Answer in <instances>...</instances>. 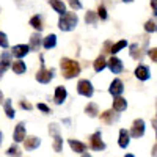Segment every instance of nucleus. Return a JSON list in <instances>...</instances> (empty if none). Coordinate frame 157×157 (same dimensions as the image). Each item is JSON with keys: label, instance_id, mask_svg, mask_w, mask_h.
<instances>
[{"label": "nucleus", "instance_id": "nucleus-21", "mask_svg": "<svg viewBox=\"0 0 157 157\" xmlns=\"http://www.w3.org/2000/svg\"><path fill=\"white\" fill-rule=\"evenodd\" d=\"M55 44H57V36L55 35H49V36H46L44 38V43H43V46H44V49H52V47H55Z\"/></svg>", "mask_w": 157, "mask_h": 157}, {"label": "nucleus", "instance_id": "nucleus-5", "mask_svg": "<svg viewBox=\"0 0 157 157\" xmlns=\"http://www.w3.org/2000/svg\"><path fill=\"white\" fill-rule=\"evenodd\" d=\"M90 148L93 151H104L105 149V143L101 138V130H98V132H94L90 137Z\"/></svg>", "mask_w": 157, "mask_h": 157}, {"label": "nucleus", "instance_id": "nucleus-36", "mask_svg": "<svg viewBox=\"0 0 157 157\" xmlns=\"http://www.w3.org/2000/svg\"><path fill=\"white\" fill-rule=\"evenodd\" d=\"M148 55L151 57L152 61H157V47H155V49H151V50L148 52Z\"/></svg>", "mask_w": 157, "mask_h": 157}, {"label": "nucleus", "instance_id": "nucleus-16", "mask_svg": "<svg viewBox=\"0 0 157 157\" xmlns=\"http://www.w3.org/2000/svg\"><path fill=\"white\" fill-rule=\"evenodd\" d=\"M39 46H41V36H39V32H38V33H35V35L30 36V44H29V47H30V50L38 52V50H39Z\"/></svg>", "mask_w": 157, "mask_h": 157}, {"label": "nucleus", "instance_id": "nucleus-23", "mask_svg": "<svg viewBox=\"0 0 157 157\" xmlns=\"http://www.w3.org/2000/svg\"><path fill=\"white\" fill-rule=\"evenodd\" d=\"M101 120H102L104 123H107V124H112V123L116 120V116L113 115V110H107V112H104V113L101 115Z\"/></svg>", "mask_w": 157, "mask_h": 157}, {"label": "nucleus", "instance_id": "nucleus-25", "mask_svg": "<svg viewBox=\"0 0 157 157\" xmlns=\"http://www.w3.org/2000/svg\"><path fill=\"white\" fill-rule=\"evenodd\" d=\"M85 112H86V115H88V116H91V118L98 116V113H99V110H98V105H96V104H93V102H90L88 105L85 107Z\"/></svg>", "mask_w": 157, "mask_h": 157}, {"label": "nucleus", "instance_id": "nucleus-2", "mask_svg": "<svg viewBox=\"0 0 157 157\" xmlns=\"http://www.w3.org/2000/svg\"><path fill=\"white\" fill-rule=\"evenodd\" d=\"M78 22V17L75 13H63L60 14V21H58V27L63 32H71L75 29V25Z\"/></svg>", "mask_w": 157, "mask_h": 157}, {"label": "nucleus", "instance_id": "nucleus-14", "mask_svg": "<svg viewBox=\"0 0 157 157\" xmlns=\"http://www.w3.org/2000/svg\"><path fill=\"white\" fill-rule=\"evenodd\" d=\"M25 140V124L24 123H19L14 129V141L16 143H21Z\"/></svg>", "mask_w": 157, "mask_h": 157}, {"label": "nucleus", "instance_id": "nucleus-6", "mask_svg": "<svg viewBox=\"0 0 157 157\" xmlns=\"http://www.w3.org/2000/svg\"><path fill=\"white\" fill-rule=\"evenodd\" d=\"M143 135H145V121L143 120H135L134 126H132V130H130V137L140 138Z\"/></svg>", "mask_w": 157, "mask_h": 157}, {"label": "nucleus", "instance_id": "nucleus-24", "mask_svg": "<svg viewBox=\"0 0 157 157\" xmlns=\"http://www.w3.org/2000/svg\"><path fill=\"white\" fill-rule=\"evenodd\" d=\"M30 25L36 32H41L43 30V21H41V17H39V16H33L30 19Z\"/></svg>", "mask_w": 157, "mask_h": 157}, {"label": "nucleus", "instance_id": "nucleus-27", "mask_svg": "<svg viewBox=\"0 0 157 157\" xmlns=\"http://www.w3.org/2000/svg\"><path fill=\"white\" fill-rule=\"evenodd\" d=\"M3 109H5V113H6V116H8V118H14L16 112H14V109H13V105H11V101H10V99H6V101H5V104H3Z\"/></svg>", "mask_w": 157, "mask_h": 157}, {"label": "nucleus", "instance_id": "nucleus-31", "mask_svg": "<svg viewBox=\"0 0 157 157\" xmlns=\"http://www.w3.org/2000/svg\"><path fill=\"white\" fill-rule=\"evenodd\" d=\"M145 30H146V32H149V33H152V32H157V25H155L152 21H148V22L145 24Z\"/></svg>", "mask_w": 157, "mask_h": 157}, {"label": "nucleus", "instance_id": "nucleus-9", "mask_svg": "<svg viewBox=\"0 0 157 157\" xmlns=\"http://www.w3.org/2000/svg\"><path fill=\"white\" fill-rule=\"evenodd\" d=\"M29 52H30V47H29V46H25V44H17V46L13 47L11 54L14 55L16 58H24L25 55L29 54Z\"/></svg>", "mask_w": 157, "mask_h": 157}, {"label": "nucleus", "instance_id": "nucleus-17", "mask_svg": "<svg viewBox=\"0 0 157 157\" xmlns=\"http://www.w3.org/2000/svg\"><path fill=\"white\" fill-rule=\"evenodd\" d=\"M66 90H64L63 86H57L55 88V104H63L64 102V99H66Z\"/></svg>", "mask_w": 157, "mask_h": 157}, {"label": "nucleus", "instance_id": "nucleus-32", "mask_svg": "<svg viewBox=\"0 0 157 157\" xmlns=\"http://www.w3.org/2000/svg\"><path fill=\"white\" fill-rule=\"evenodd\" d=\"M98 16H99L102 21H105V19H107V10H105V6H104V5L99 6V10H98Z\"/></svg>", "mask_w": 157, "mask_h": 157}, {"label": "nucleus", "instance_id": "nucleus-22", "mask_svg": "<svg viewBox=\"0 0 157 157\" xmlns=\"http://www.w3.org/2000/svg\"><path fill=\"white\" fill-rule=\"evenodd\" d=\"M107 66V61H105V57L104 55H101V57H98L96 58V61H94V71L96 72H101L104 68Z\"/></svg>", "mask_w": 157, "mask_h": 157}, {"label": "nucleus", "instance_id": "nucleus-40", "mask_svg": "<svg viewBox=\"0 0 157 157\" xmlns=\"http://www.w3.org/2000/svg\"><path fill=\"white\" fill-rule=\"evenodd\" d=\"M151 154L157 157V143H155V145H154V148H152V152H151Z\"/></svg>", "mask_w": 157, "mask_h": 157}, {"label": "nucleus", "instance_id": "nucleus-37", "mask_svg": "<svg viewBox=\"0 0 157 157\" xmlns=\"http://www.w3.org/2000/svg\"><path fill=\"white\" fill-rule=\"evenodd\" d=\"M21 107L25 109V110H32V109H33L32 104H30V102H25V101H21Z\"/></svg>", "mask_w": 157, "mask_h": 157}, {"label": "nucleus", "instance_id": "nucleus-3", "mask_svg": "<svg viewBox=\"0 0 157 157\" xmlns=\"http://www.w3.org/2000/svg\"><path fill=\"white\" fill-rule=\"evenodd\" d=\"M52 78H54V71H52V69H46L44 68V63L41 60V69L36 72V80L39 83H49Z\"/></svg>", "mask_w": 157, "mask_h": 157}, {"label": "nucleus", "instance_id": "nucleus-28", "mask_svg": "<svg viewBox=\"0 0 157 157\" xmlns=\"http://www.w3.org/2000/svg\"><path fill=\"white\" fill-rule=\"evenodd\" d=\"M127 46V41H124V39H121V41H118L116 44H113L112 47H110V50L109 52H112V54H118L121 49H124Z\"/></svg>", "mask_w": 157, "mask_h": 157}, {"label": "nucleus", "instance_id": "nucleus-13", "mask_svg": "<svg viewBox=\"0 0 157 157\" xmlns=\"http://www.w3.org/2000/svg\"><path fill=\"white\" fill-rule=\"evenodd\" d=\"M126 109H127V101L121 96H116L113 101V110L120 113V112H124Z\"/></svg>", "mask_w": 157, "mask_h": 157}, {"label": "nucleus", "instance_id": "nucleus-1", "mask_svg": "<svg viewBox=\"0 0 157 157\" xmlns=\"http://www.w3.org/2000/svg\"><path fill=\"white\" fill-rule=\"evenodd\" d=\"M60 66H61V72H63L64 78H72V77L78 75V72H80V64L71 58H63Z\"/></svg>", "mask_w": 157, "mask_h": 157}, {"label": "nucleus", "instance_id": "nucleus-18", "mask_svg": "<svg viewBox=\"0 0 157 157\" xmlns=\"http://www.w3.org/2000/svg\"><path fill=\"white\" fill-rule=\"evenodd\" d=\"M11 68H13V71H14L16 74H24L25 71H27V66H25V63H24L22 60L13 61V63H11Z\"/></svg>", "mask_w": 157, "mask_h": 157}, {"label": "nucleus", "instance_id": "nucleus-19", "mask_svg": "<svg viewBox=\"0 0 157 157\" xmlns=\"http://www.w3.org/2000/svg\"><path fill=\"white\" fill-rule=\"evenodd\" d=\"M69 146L72 148L74 152H78V154H83V152H85V148H86L83 143L77 141V140H69Z\"/></svg>", "mask_w": 157, "mask_h": 157}, {"label": "nucleus", "instance_id": "nucleus-30", "mask_svg": "<svg viewBox=\"0 0 157 157\" xmlns=\"http://www.w3.org/2000/svg\"><path fill=\"white\" fill-rule=\"evenodd\" d=\"M96 21H98V16H96V13H93V11H88L86 14H85V22L86 24H96Z\"/></svg>", "mask_w": 157, "mask_h": 157}, {"label": "nucleus", "instance_id": "nucleus-10", "mask_svg": "<svg viewBox=\"0 0 157 157\" xmlns=\"http://www.w3.org/2000/svg\"><path fill=\"white\" fill-rule=\"evenodd\" d=\"M129 141H130V132L126 129L120 130V138H118V145H120L123 149H126L129 146Z\"/></svg>", "mask_w": 157, "mask_h": 157}, {"label": "nucleus", "instance_id": "nucleus-38", "mask_svg": "<svg viewBox=\"0 0 157 157\" xmlns=\"http://www.w3.org/2000/svg\"><path fill=\"white\" fill-rule=\"evenodd\" d=\"M38 109L41 112H44V113H50V109L47 105H44V104H38Z\"/></svg>", "mask_w": 157, "mask_h": 157}, {"label": "nucleus", "instance_id": "nucleus-26", "mask_svg": "<svg viewBox=\"0 0 157 157\" xmlns=\"http://www.w3.org/2000/svg\"><path fill=\"white\" fill-rule=\"evenodd\" d=\"M130 57L132 58H135V60H141V49H140V46L138 44H132L130 46Z\"/></svg>", "mask_w": 157, "mask_h": 157}, {"label": "nucleus", "instance_id": "nucleus-34", "mask_svg": "<svg viewBox=\"0 0 157 157\" xmlns=\"http://www.w3.org/2000/svg\"><path fill=\"white\" fill-rule=\"evenodd\" d=\"M6 155H21V152H19V149H17L16 146H11V148L6 151Z\"/></svg>", "mask_w": 157, "mask_h": 157}, {"label": "nucleus", "instance_id": "nucleus-8", "mask_svg": "<svg viewBox=\"0 0 157 157\" xmlns=\"http://www.w3.org/2000/svg\"><path fill=\"white\" fill-rule=\"evenodd\" d=\"M107 66L110 68V71H112L113 74H120V72H123V69H124L123 61H121L120 58H116V57H112V58L107 61Z\"/></svg>", "mask_w": 157, "mask_h": 157}, {"label": "nucleus", "instance_id": "nucleus-44", "mask_svg": "<svg viewBox=\"0 0 157 157\" xmlns=\"http://www.w3.org/2000/svg\"><path fill=\"white\" fill-rule=\"evenodd\" d=\"M2 137H3V135H2V132H0V145H2Z\"/></svg>", "mask_w": 157, "mask_h": 157}, {"label": "nucleus", "instance_id": "nucleus-29", "mask_svg": "<svg viewBox=\"0 0 157 157\" xmlns=\"http://www.w3.org/2000/svg\"><path fill=\"white\" fill-rule=\"evenodd\" d=\"M54 149H55V152H61V149H63V138H61V137H60L58 134H55Z\"/></svg>", "mask_w": 157, "mask_h": 157}, {"label": "nucleus", "instance_id": "nucleus-4", "mask_svg": "<svg viewBox=\"0 0 157 157\" xmlns=\"http://www.w3.org/2000/svg\"><path fill=\"white\" fill-rule=\"evenodd\" d=\"M77 91H78V94H82V96H85V98H91V96H93V93H94L91 82L85 80V78H83V80H78V83H77Z\"/></svg>", "mask_w": 157, "mask_h": 157}, {"label": "nucleus", "instance_id": "nucleus-39", "mask_svg": "<svg viewBox=\"0 0 157 157\" xmlns=\"http://www.w3.org/2000/svg\"><path fill=\"white\" fill-rule=\"evenodd\" d=\"M151 6H152V11H154V16H157V0H151Z\"/></svg>", "mask_w": 157, "mask_h": 157}, {"label": "nucleus", "instance_id": "nucleus-42", "mask_svg": "<svg viewBox=\"0 0 157 157\" xmlns=\"http://www.w3.org/2000/svg\"><path fill=\"white\" fill-rule=\"evenodd\" d=\"M123 2H126V3H130V2H134V0H123Z\"/></svg>", "mask_w": 157, "mask_h": 157}, {"label": "nucleus", "instance_id": "nucleus-15", "mask_svg": "<svg viewBox=\"0 0 157 157\" xmlns=\"http://www.w3.org/2000/svg\"><path fill=\"white\" fill-rule=\"evenodd\" d=\"M10 66H11L10 54H8V52H3V54H2V60H0V75H2Z\"/></svg>", "mask_w": 157, "mask_h": 157}, {"label": "nucleus", "instance_id": "nucleus-43", "mask_svg": "<svg viewBox=\"0 0 157 157\" xmlns=\"http://www.w3.org/2000/svg\"><path fill=\"white\" fill-rule=\"evenodd\" d=\"M154 127H155V132H157V121H154Z\"/></svg>", "mask_w": 157, "mask_h": 157}, {"label": "nucleus", "instance_id": "nucleus-41", "mask_svg": "<svg viewBox=\"0 0 157 157\" xmlns=\"http://www.w3.org/2000/svg\"><path fill=\"white\" fill-rule=\"evenodd\" d=\"M0 102H3V93L0 91Z\"/></svg>", "mask_w": 157, "mask_h": 157}, {"label": "nucleus", "instance_id": "nucleus-12", "mask_svg": "<svg viewBox=\"0 0 157 157\" xmlns=\"http://www.w3.org/2000/svg\"><path fill=\"white\" fill-rule=\"evenodd\" d=\"M39 143H41V140H39L38 137H27L24 140V146L27 151H33L39 146Z\"/></svg>", "mask_w": 157, "mask_h": 157}, {"label": "nucleus", "instance_id": "nucleus-7", "mask_svg": "<svg viewBox=\"0 0 157 157\" xmlns=\"http://www.w3.org/2000/svg\"><path fill=\"white\" fill-rule=\"evenodd\" d=\"M123 91H124V85H123V82L120 80V78H115V80L110 83L109 93H110L113 98H116V96H121V94H123Z\"/></svg>", "mask_w": 157, "mask_h": 157}, {"label": "nucleus", "instance_id": "nucleus-35", "mask_svg": "<svg viewBox=\"0 0 157 157\" xmlns=\"http://www.w3.org/2000/svg\"><path fill=\"white\" fill-rule=\"evenodd\" d=\"M69 5L72 6V10H80L82 8V3L78 0H69Z\"/></svg>", "mask_w": 157, "mask_h": 157}, {"label": "nucleus", "instance_id": "nucleus-11", "mask_svg": "<svg viewBox=\"0 0 157 157\" xmlns=\"http://www.w3.org/2000/svg\"><path fill=\"white\" fill-rule=\"evenodd\" d=\"M135 77L138 78V80H148V78H149V68L145 66V64H140V66H137V69H135Z\"/></svg>", "mask_w": 157, "mask_h": 157}, {"label": "nucleus", "instance_id": "nucleus-33", "mask_svg": "<svg viewBox=\"0 0 157 157\" xmlns=\"http://www.w3.org/2000/svg\"><path fill=\"white\" fill-rule=\"evenodd\" d=\"M0 46H2L3 49L8 47V38H6V35L3 32H0Z\"/></svg>", "mask_w": 157, "mask_h": 157}, {"label": "nucleus", "instance_id": "nucleus-20", "mask_svg": "<svg viewBox=\"0 0 157 157\" xmlns=\"http://www.w3.org/2000/svg\"><path fill=\"white\" fill-rule=\"evenodd\" d=\"M52 8H54L58 14H63V13H66V6H64V3L61 2V0H49Z\"/></svg>", "mask_w": 157, "mask_h": 157}]
</instances>
